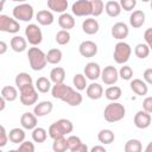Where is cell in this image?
Here are the masks:
<instances>
[{
	"label": "cell",
	"instance_id": "1",
	"mask_svg": "<svg viewBox=\"0 0 152 152\" xmlns=\"http://www.w3.org/2000/svg\"><path fill=\"white\" fill-rule=\"evenodd\" d=\"M72 131H74V125L70 120L59 119L56 122L50 125L48 133H49V137L52 140H55V139H58V138H63L66 134H70Z\"/></svg>",
	"mask_w": 152,
	"mask_h": 152
},
{
	"label": "cell",
	"instance_id": "2",
	"mask_svg": "<svg viewBox=\"0 0 152 152\" xmlns=\"http://www.w3.org/2000/svg\"><path fill=\"white\" fill-rule=\"evenodd\" d=\"M27 58H28V63L32 70L34 71H40L43 70L46 64V53H44V51L37 46H32L28 49L27 51Z\"/></svg>",
	"mask_w": 152,
	"mask_h": 152
},
{
	"label": "cell",
	"instance_id": "3",
	"mask_svg": "<svg viewBox=\"0 0 152 152\" xmlns=\"http://www.w3.org/2000/svg\"><path fill=\"white\" fill-rule=\"evenodd\" d=\"M126 115V108L120 102H110L103 110V118L107 122L113 124L122 120Z\"/></svg>",
	"mask_w": 152,
	"mask_h": 152
},
{
	"label": "cell",
	"instance_id": "4",
	"mask_svg": "<svg viewBox=\"0 0 152 152\" xmlns=\"http://www.w3.org/2000/svg\"><path fill=\"white\" fill-rule=\"evenodd\" d=\"M132 53V48L128 43L126 42H118L114 46V52H113V57L115 63L118 64H122L125 65Z\"/></svg>",
	"mask_w": 152,
	"mask_h": 152
},
{
	"label": "cell",
	"instance_id": "5",
	"mask_svg": "<svg viewBox=\"0 0 152 152\" xmlns=\"http://www.w3.org/2000/svg\"><path fill=\"white\" fill-rule=\"evenodd\" d=\"M19 99L21 104L24 106H32L36 104L38 101V91L33 84L23 87L19 89Z\"/></svg>",
	"mask_w": 152,
	"mask_h": 152
},
{
	"label": "cell",
	"instance_id": "6",
	"mask_svg": "<svg viewBox=\"0 0 152 152\" xmlns=\"http://www.w3.org/2000/svg\"><path fill=\"white\" fill-rule=\"evenodd\" d=\"M12 14L13 18L15 20H20V21H30L33 18L34 11L33 7L30 4H19L17 6H14V8L12 10Z\"/></svg>",
	"mask_w": 152,
	"mask_h": 152
},
{
	"label": "cell",
	"instance_id": "7",
	"mask_svg": "<svg viewBox=\"0 0 152 152\" xmlns=\"http://www.w3.org/2000/svg\"><path fill=\"white\" fill-rule=\"evenodd\" d=\"M25 38L28 44L32 46H37L43 40V33L40 27L37 24H28L25 27Z\"/></svg>",
	"mask_w": 152,
	"mask_h": 152
},
{
	"label": "cell",
	"instance_id": "8",
	"mask_svg": "<svg viewBox=\"0 0 152 152\" xmlns=\"http://www.w3.org/2000/svg\"><path fill=\"white\" fill-rule=\"evenodd\" d=\"M71 12L76 17H88L93 15L91 0H77L71 5Z\"/></svg>",
	"mask_w": 152,
	"mask_h": 152
},
{
	"label": "cell",
	"instance_id": "9",
	"mask_svg": "<svg viewBox=\"0 0 152 152\" xmlns=\"http://www.w3.org/2000/svg\"><path fill=\"white\" fill-rule=\"evenodd\" d=\"M61 101L65 102L66 104L71 106V107H77L82 103L83 101V97L81 95V93L78 90H75L74 88H71L70 86L66 87L63 96L61 97Z\"/></svg>",
	"mask_w": 152,
	"mask_h": 152
},
{
	"label": "cell",
	"instance_id": "10",
	"mask_svg": "<svg viewBox=\"0 0 152 152\" xmlns=\"http://www.w3.org/2000/svg\"><path fill=\"white\" fill-rule=\"evenodd\" d=\"M20 30V24L14 18L6 14H0V31L7 33H18Z\"/></svg>",
	"mask_w": 152,
	"mask_h": 152
},
{
	"label": "cell",
	"instance_id": "11",
	"mask_svg": "<svg viewBox=\"0 0 152 152\" xmlns=\"http://www.w3.org/2000/svg\"><path fill=\"white\" fill-rule=\"evenodd\" d=\"M101 80L107 86H114L119 80V70L114 65H107L102 69Z\"/></svg>",
	"mask_w": 152,
	"mask_h": 152
},
{
	"label": "cell",
	"instance_id": "12",
	"mask_svg": "<svg viewBox=\"0 0 152 152\" xmlns=\"http://www.w3.org/2000/svg\"><path fill=\"white\" fill-rule=\"evenodd\" d=\"M110 33H112V37L119 42H124L125 38H127L128 33H129V28L127 26L126 23L124 21H118L115 23L113 26H112V30H110Z\"/></svg>",
	"mask_w": 152,
	"mask_h": 152
},
{
	"label": "cell",
	"instance_id": "13",
	"mask_svg": "<svg viewBox=\"0 0 152 152\" xmlns=\"http://www.w3.org/2000/svg\"><path fill=\"white\" fill-rule=\"evenodd\" d=\"M78 52L82 57L91 58L97 53V45L93 40H83L78 45Z\"/></svg>",
	"mask_w": 152,
	"mask_h": 152
},
{
	"label": "cell",
	"instance_id": "14",
	"mask_svg": "<svg viewBox=\"0 0 152 152\" xmlns=\"http://www.w3.org/2000/svg\"><path fill=\"white\" fill-rule=\"evenodd\" d=\"M151 121H152V118H151V114H148L147 112L145 110H138L134 115V119H133V122H134V126L139 129H145L147 127H150L151 125Z\"/></svg>",
	"mask_w": 152,
	"mask_h": 152
},
{
	"label": "cell",
	"instance_id": "15",
	"mask_svg": "<svg viewBox=\"0 0 152 152\" xmlns=\"http://www.w3.org/2000/svg\"><path fill=\"white\" fill-rule=\"evenodd\" d=\"M101 72H102V69L100 68L99 63H96V62L87 63L83 69L84 76L87 77V80H90V81H96L99 77H101Z\"/></svg>",
	"mask_w": 152,
	"mask_h": 152
},
{
	"label": "cell",
	"instance_id": "16",
	"mask_svg": "<svg viewBox=\"0 0 152 152\" xmlns=\"http://www.w3.org/2000/svg\"><path fill=\"white\" fill-rule=\"evenodd\" d=\"M53 109V104L51 101H40L38 103L34 104L33 107V114L37 116V118H42V116H45L48 114H50Z\"/></svg>",
	"mask_w": 152,
	"mask_h": 152
},
{
	"label": "cell",
	"instance_id": "17",
	"mask_svg": "<svg viewBox=\"0 0 152 152\" xmlns=\"http://www.w3.org/2000/svg\"><path fill=\"white\" fill-rule=\"evenodd\" d=\"M129 87H131V90L138 96H145L148 91L147 83L140 78H133L129 83Z\"/></svg>",
	"mask_w": 152,
	"mask_h": 152
},
{
	"label": "cell",
	"instance_id": "18",
	"mask_svg": "<svg viewBox=\"0 0 152 152\" xmlns=\"http://www.w3.org/2000/svg\"><path fill=\"white\" fill-rule=\"evenodd\" d=\"M20 125L24 129L33 131L37 127V116L33 113L26 112L20 116Z\"/></svg>",
	"mask_w": 152,
	"mask_h": 152
},
{
	"label": "cell",
	"instance_id": "19",
	"mask_svg": "<svg viewBox=\"0 0 152 152\" xmlns=\"http://www.w3.org/2000/svg\"><path fill=\"white\" fill-rule=\"evenodd\" d=\"M99 28H100V25H99V21L95 19V18H87L83 20L82 23V30L84 33L91 36V34H95L99 32Z\"/></svg>",
	"mask_w": 152,
	"mask_h": 152
},
{
	"label": "cell",
	"instance_id": "20",
	"mask_svg": "<svg viewBox=\"0 0 152 152\" xmlns=\"http://www.w3.org/2000/svg\"><path fill=\"white\" fill-rule=\"evenodd\" d=\"M86 94L90 100H100L103 96V88L101 84L93 82L87 87Z\"/></svg>",
	"mask_w": 152,
	"mask_h": 152
},
{
	"label": "cell",
	"instance_id": "21",
	"mask_svg": "<svg viewBox=\"0 0 152 152\" xmlns=\"http://www.w3.org/2000/svg\"><path fill=\"white\" fill-rule=\"evenodd\" d=\"M36 20L38 21V24L43 26H49L55 21V17L51 11L42 10V11H38V13L36 14Z\"/></svg>",
	"mask_w": 152,
	"mask_h": 152
},
{
	"label": "cell",
	"instance_id": "22",
	"mask_svg": "<svg viewBox=\"0 0 152 152\" xmlns=\"http://www.w3.org/2000/svg\"><path fill=\"white\" fill-rule=\"evenodd\" d=\"M145 24V13L141 10H135L129 15V25L133 28H139Z\"/></svg>",
	"mask_w": 152,
	"mask_h": 152
},
{
	"label": "cell",
	"instance_id": "23",
	"mask_svg": "<svg viewBox=\"0 0 152 152\" xmlns=\"http://www.w3.org/2000/svg\"><path fill=\"white\" fill-rule=\"evenodd\" d=\"M58 25L62 30H65V31H69L71 28L75 27V18L72 14L70 13H63L58 17Z\"/></svg>",
	"mask_w": 152,
	"mask_h": 152
},
{
	"label": "cell",
	"instance_id": "24",
	"mask_svg": "<svg viewBox=\"0 0 152 152\" xmlns=\"http://www.w3.org/2000/svg\"><path fill=\"white\" fill-rule=\"evenodd\" d=\"M11 49L14 52H23L27 49V40L21 36H14L10 42Z\"/></svg>",
	"mask_w": 152,
	"mask_h": 152
},
{
	"label": "cell",
	"instance_id": "25",
	"mask_svg": "<svg viewBox=\"0 0 152 152\" xmlns=\"http://www.w3.org/2000/svg\"><path fill=\"white\" fill-rule=\"evenodd\" d=\"M68 0H48V7L51 10V12L56 13H65L68 8Z\"/></svg>",
	"mask_w": 152,
	"mask_h": 152
},
{
	"label": "cell",
	"instance_id": "26",
	"mask_svg": "<svg viewBox=\"0 0 152 152\" xmlns=\"http://www.w3.org/2000/svg\"><path fill=\"white\" fill-rule=\"evenodd\" d=\"M104 11L106 13L112 17V18H115L118 15H120L122 8H121V5L119 1H115V0H110V1H107L104 4Z\"/></svg>",
	"mask_w": 152,
	"mask_h": 152
},
{
	"label": "cell",
	"instance_id": "27",
	"mask_svg": "<svg viewBox=\"0 0 152 152\" xmlns=\"http://www.w3.org/2000/svg\"><path fill=\"white\" fill-rule=\"evenodd\" d=\"M65 80V70L62 66H55L50 71V81L53 84H61L64 83Z\"/></svg>",
	"mask_w": 152,
	"mask_h": 152
},
{
	"label": "cell",
	"instance_id": "28",
	"mask_svg": "<svg viewBox=\"0 0 152 152\" xmlns=\"http://www.w3.org/2000/svg\"><path fill=\"white\" fill-rule=\"evenodd\" d=\"M25 131L24 128H19V127H14L12 128L10 132H8V138H10V141L13 142V144H21L25 141Z\"/></svg>",
	"mask_w": 152,
	"mask_h": 152
},
{
	"label": "cell",
	"instance_id": "29",
	"mask_svg": "<svg viewBox=\"0 0 152 152\" xmlns=\"http://www.w3.org/2000/svg\"><path fill=\"white\" fill-rule=\"evenodd\" d=\"M1 97H4L7 102H13L18 97V89L13 86H5L1 89Z\"/></svg>",
	"mask_w": 152,
	"mask_h": 152
},
{
	"label": "cell",
	"instance_id": "30",
	"mask_svg": "<svg viewBox=\"0 0 152 152\" xmlns=\"http://www.w3.org/2000/svg\"><path fill=\"white\" fill-rule=\"evenodd\" d=\"M121 95H122V90L118 86H110L104 90L106 99L112 102H118V100L121 97Z\"/></svg>",
	"mask_w": 152,
	"mask_h": 152
},
{
	"label": "cell",
	"instance_id": "31",
	"mask_svg": "<svg viewBox=\"0 0 152 152\" xmlns=\"http://www.w3.org/2000/svg\"><path fill=\"white\" fill-rule=\"evenodd\" d=\"M114 139H115V135H114L112 129L103 128L97 133V140L102 145H109V144H112L114 141Z\"/></svg>",
	"mask_w": 152,
	"mask_h": 152
},
{
	"label": "cell",
	"instance_id": "32",
	"mask_svg": "<svg viewBox=\"0 0 152 152\" xmlns=\"http://www.w3.org/2000/svg\"><path fill=\"white\" fill-rule=\"evenodd\" d=\"M34 87H36L37 91H39V93H42V94H45V93H48V91H50V90L52 89L50 78H46V77H44V76L37 78Z\"/></svg>",
	"mask_w": 152,
	"mask_h": 152
},
{
	"label": "cell",
	"instance_id": "33",
	"mask_svg": "<svg viewBox=\"0 0 152 152\" xmlns=\"http://www.w3.org/2000/svg\"><path fill=\"white\" fill-rule=\"evenodd\" d=\"M14 82H15V86H17L18 89H21L23 87L33 84L32 77H31V75L27 74V72H19V74L15 76Z\"/></svg>",
	"mask_w": 152,
	"mask_h": 152
},
{
	"label": "cell",
	"instance_id": "34",
	"mask_svg": "<svg viewBox=\"0 0 152 152\" xmlns=\"http://www.w3.org/2000/svg\"><path fill=\"white\" fill-rule=\"evenodd\" d=\"M62 57H63V53L59 49L57 48H53V49H50L46 53V61L48 63L50 64H58L61 61H62Z\"/></svg>",
	"mask_w": 152,
	"mask_h": 152
},
{
	"label": "cell",
	"instance_id": "35",
	"mask_svg": "<svg viewBox=\"0 0 152 152\" xmlns=\"http://www.w3.org/2000/svg\"><path fill=\"white\" fill-rule=\"evenodd\" d=\"M72 84L78 91L86 90L88 84H87V77L84 76V74H75L72 77Z\"/></svg>",
	"mask_w": 152,
	"mask_h": 152
},
{
	"label": "cell",
	"instance_id": "36",
	"mask_svg": "<svg viewBox=\"0 0 152 152\" xmlns=\"http://www.w3.org/2000/svg\"><path fill=\"white\" fill-rule=\"evenodd\" d=\"M125 152H142V145L141 141L138 139H129L126 141L125 147H124Z\"/></svg>",
	"mask_w": 152,
	"mask_h": 152
},
{
	"label": "cell",
	"instance_id": "37",
	"mask_svg": "<svg viewBox=\"0 0 152 152\" xmlns=\"http://www.w3.org/2000/svg\"><path fill=\"white\" fill-rule=\"evenodd\" d=\"M48 131L43 127H36L33 131H32V140L34 142H38V144H42L48 138Z\"/></svg>",
	"mask_w": 152,
	"mask_h": 152
},
{
	"label": "cell",
	"instance_id": "38",
	"mask_svg": "<svg viewBox=\"0 0 152 152\" xmlns=\"http://www.w3.org/2000/svg\"><path fill=\"white\" fill-rule=\"evenodd\" d=\"M150 52H151V50H150V48L147 46L146 43H139L134 48V53L140 59H145L146 57H148Z\"/></svg>",
	"mask_w": 152,
	"mask_h": 152
},
{
	"label": "cell",
	"instance_id": "39",
	"mask_svg": "<svg viewBox=\"0 0 152 152\" xmlns=\"http://www.w3.org/2000/svg\"><path fill=\"white\" fill-rule=\"evenodd\" d=\"M52 150H53V152H65L66 150H69L66 138L63 137V138L55 139L52 142Z\"/></svg>",
	"mask_w": 152,
	"mask_h": 152
},
{
	"label": "cell",
	"instance_id": "40",
	"mask_svg": "<svg viewBox=\"0 0 152 152\" xmlns=\"http://www.w3.org/2000/svg\"><path fill=\"white\" fill-rule=\"evenodd\" d=\"M71 39V36L69 33V31H65V30H61L56 33L55 36V40L57 42V44L59 45H66Z\"/></svg>",
	"mask_w": 152,
	"mask_h": 152
},
{
	"label": "cell",
	"instance_id": "41",
	"mask_svg": "<svg viewBox=\"0 0 152 152\" xmlns=\"http://www.w3.org/2000/svg\"><path fill=\"white\" fill-rule=\"evenodd\" d=\"M119 77L122 78L124 81H129L133 77V69L129 65H122L119 70Z\"/></svg>",
	"mask_w": 152,
	"mask_h": 152
},
{
	"label": "cell",
	"instance_id": "42",
	"mask_svg": "<svg viewBox=\"0 0 152 152\" xmlns=\"http://www.w3.org/2000/svg\"><path fill=\"white\" fill-rule=\"evenodd\" d=\"M65 89H66V84H64V83L53 84V86H52V89H51V95H52V97L61 100V97H62V95L64 94Z\"/></svg>",
	"mask_w": 152,
	"mask_h": 152
},
{
	"label": "cell",
	"instance_id": "43",
	"mask_svg": "<svg viewBox=\"0 0 152 152\" xmlns=\"http://www.w3.org/2000/svg\"><path fill=\"white\" fill-rule=\"evenodd\" d=\"M91 5H93V15L94 17L101 15L102 12L104 11V4L102 0H91Z\"/></svg>",
	"mask_w": 152,
	"mask_h": 152
},
{
	"label": "cell",
	"instance_id": "44",
	"mask_svg": "<svg viewBox=\"0 0 152 152\" xmlns=\"http://www.w3.org/2000/svg\"><path fill=\"white\" fill-rule=\"evenodd\" d=\"M66 141H68V147H69L70 151H72V150L77 148V147H80V146L83 144L82 140H81V138L77 137V135H69V137L66 138Z\"/></svg>",
	"mask_w": 152,
	"mask_h": 152
},
{
	"label": "cell",
	"instance_id": "45",
	"mask_svg": "<svg viewBox=\"0 0 152 152\" xmlns=\"http://www.w3.org/2000/svg\"><path fill=\"white\" fill-rule=\"evenodd\" d=\"M18 152H34V144L31 141H24L19 145V147L17 148Z\"/></svg>",
	"mask_w": 152,
	"mask_h": 152
},
{
	"label": "cell",
	"instance_id": "46",
	"mask_svg": "<svg viewBox=\"0 0 152 152\" xmlns=\"http://www.w3.org/2000/svg\"><path fill=\"white\" fill-rule=\"evenodd\" d=\"M120 5H121V8L129 12V11H133L134 7L137 6V1L135 0H121L120 1Z\"/></svg>",
	"mask_w": 152,
	"mask_h": 152
},
{
	"label": "cell",
	"instance_id": "47",
	"mask_svg": "<svg viewBox=\"0 0 152 152\" xmlns=\"http://www.w3.org/2000/svg\"><path fill=\"white\" fill-rule=\"evenodd\" d=\"M8 140H10L8 133L6 132L5 126H1V127H0V146H1V147L6 146V144H7Z\"/></svg>",
	"mask_w": 152,
	"mask_h": 152
},
{
	"label": "cell",
	"instance_id": "48",
	"mask_svg": "<svg viewBox=\"0 0 152 152\" xmlns=\"http://www.w3.org/2000/svg\"><path fill=\"white\" fill-rule=\"evenodd\" d=\"M142 110L152 114V96H147L142 101Z\"/></svg>",
	"mask_w": 152,
	"mask_h": 152
},
{
	"label": "cell",
	"instance_id": "49",
	"mask_svg": "<svg viewBox=\"0 0 152 152\" xmlns=\"http://www.w3.org/2000/svg\"><path fill=\"white\" fill-rule=\"evenodd\" d=\"M144 39H145V43L147 44V46L150 48V50L152 51V27L146 28V31L144 32Z\"/></svg>",
	"mask_w": 152,
	"mask_h": 152
},
{
	"label": "cell",
	"instance_id": "50",
	"mask_svg": "<svg viewBox=\"0 0 152 152\" xmlns=\"http://www.w3.org/2000/svg\"><path fill=\"white\" fill-rule=\"evenodd\" d=\"M142 78L144 81L147 83V84H151L152 86V68H148L144 71L142 74Z\"/></svg>",
	"mask_w": 152,
	"mask_h": 152
},
{
	"label": "cell",
	"instance_id": "51",
	"mask_svg": "<svg viewBox=\"0 0 152 152\" xmlns=\"http://www.w3.org/2000/svg\"><path fill=\"white\" fill-rule=\"evenodd\" d=\"M89 152H107V150L102 145H96V146H93Z\"/></svg>",
	"mask_w": 152,
	"mask_h": 152
},
{
	"label": "cell",
	"instance_id": "52",
	"mask_svg": "<svg viewBox=\"0 0 152 152\" xmlns=\"http://www.w3.org/2000/svg\"><path fill=\"white\" fill-rule=\"evenodd\" d=\"M70 152H89V150H88V146L86 144H82L80 147H77V148H75Z\"/></svg>",
	"mask_w": 152,
	"mask_h": 152
},
{
	"label": "cell",
	"instance_id": "53",
	"mask_svg": "<svg viewBox=\"0 0 152 152\" xmlns=\"http://www.w3.org/2000/svg\"><path fill=\"white\" fill-rule=\"evenodd\" d=\"M6 51H7V44L4 40H1L0 42V55H4Z\"/></svg>",
	"mask_w": 152,
	"mask_h": 152
},
{
	"label": "cell",
	"instance_id": "54",
	"mask_svg": "<svg viewBox=\"0 0 152 152\" xmlns=\"http://www.w3.org/2000/svg\"><path fill=\"white\" fill-rule=\"evenodd\" d=\"M6 100L4 97H0V110H4L5 109V106H6Z\"/></svg>",
	"mask_w": 152,
	"mask_h": 152
},
{
	"label": "cell",
	"instance_id": "55",
	"mask_svg": "<svg viewBox=\"0 0 152 152\" xmlns=\"http://www.w3.org/2000/svg\"><path fill=\"white\" fill-rule=\"evenodd\" d=\"M144 152H152V141H150L147 144V146L145 147V151Z\"/></svg>",
	"mask_w": 152,
	"mask_h": 152
},
{
	"label": "cell",
	"instance_id": "56",
	"mask_svg": "<svg viewBox=\"0 0 152 152\" xmlns=\"http://www.w3.org/2000/svg\"><path fill=\"white\" fill-rule=\"evenodd\" d=\"M7 152H18V150H10V151H7Z\"/></svg>",
	"mask_w": 152,
	"mask_h": 152
},
{
	"label": "cell",
	"instance_id": "57",
	"mask_svg": "<svg viewBox=\"0 0 152 152\" xmlns=\"http://www.w3.org/2000/svg\"><path fill=\"white\" fill-rule=\"evenodd\" d=\"M150 5H151V10H152V1H151V4H150Z\"/></svg>",
	"mask_w": 152,
	"mask_h": 152
}]
</instances>
